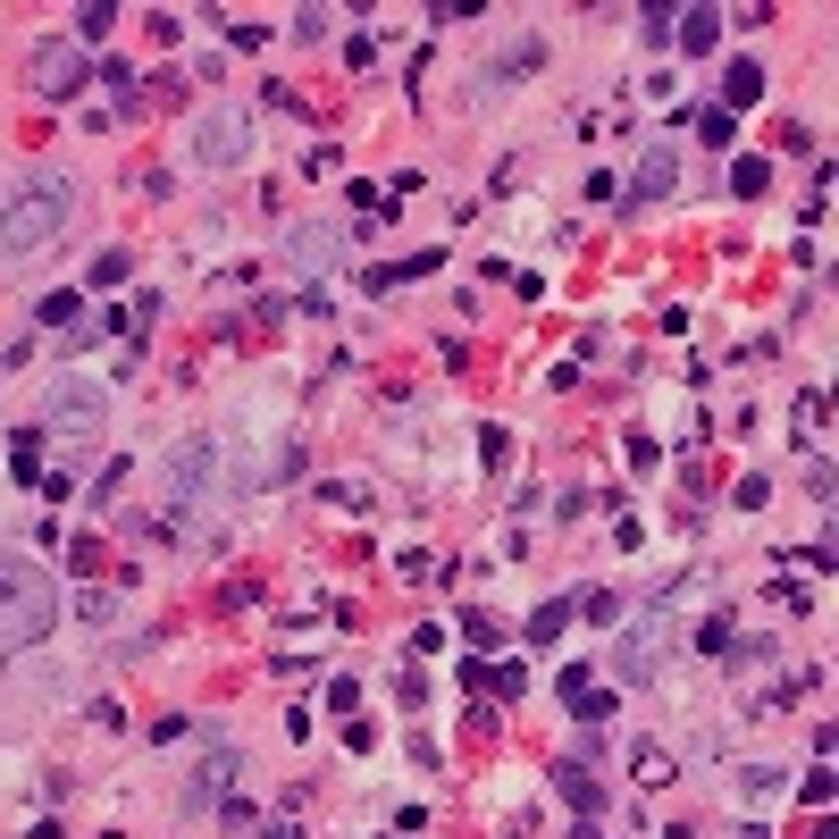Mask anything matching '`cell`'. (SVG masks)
<instances>
[{
	"instance_id": "cb8c5ba5",
	"label": "cell",
	"mask_w": 839,
	"mask_h": 839,
	"mask_svg": "<svg viewBox=\"0 0 839 839\" xmlns=\"http://www.w3.org/2000/svg\"><path fill=\"white\" fill-rule=\"evenodd\" d=\"M696 647H705V655H739V630H730V622H705V630H696Z\"/></svg>"
},
{
	"instance_id": "e0dca14e",
	"label": "cell",
	"mask_w": 839,
	"mask_h": 839,
	"mask_svg": "<svg viewBox=\"0 0 839 839\" xmlns=\"http://www.w3.org/2000/svg\"><path fill=\"white\" fill-rule=\"evenodd\" d=\"M563 630H571V597H554V604H537V613H529V638H537V647H546V638H563Z\"/></svg>"
},
{
	"instance_id": "603a6c76",
	"label": "cell",
	"mask_w": 839,
	"mask_h": 839,
	"mask_svg": "<svg viewBox=\"0 0 839 839\" xmlns=\"http://www.w3.org/2000/svg\"><path fill=\"white\" fill-rule=\"evenodd\" d=\"M696 135H705V144H730V135H739V118H730V110H705V118H696Z\"/></svg>"
},
{
	"instance_id": "ba28073f",
	"label": "cell",
	"mask_w": 839,
	"mask_h": 839,
	"mask_svg": "<svg viewBox=\"0 0 839 839\" xmlns=\"http://www.w3.org/2000/svg\"><path fill=\"white\" fill-rule=\"evenodd\" d=\"M243 151H252V110H236V101L193 126V160L202 168H243Z\"/></svg>"
},
{
	"instance_id": "ac0fdd59",
	"label": "cell",
	"mask_w": 839,
	"mask_h": 839,
	"mask_svg": "<svg viewBox=\"0 0 839 839\" xmlns=\"http://www.w3.org/2000/svg\"><path fill=\"white\" fill-rule=\"evenodd\" d=\"M9 470H18V479H34V487H43V429H25L18 445H9Z\"/></svg>"
},
{
	"instance_id": "44dd1931",
	"label": "cell",
	"mask_w": 839,
	"mask_h": 839,
	"mask_svg": "<svg viewBox=\"0 0 839 839\" xmlns=\"http://www.w3.org/2000/svg\"><path fill=\"white\" fill-rule=\"evenodd\" d=\"M110 25H118V9H110V0H93V9H76V43H101Z\"/></svg>"
},
{
	"instance_id": "f1b7e54d",
	"label": "cell",
	"mask_w": 839,
	"mask_h": 839,
	"mask_svg": "<svg viewBox=\"0 0 839 839\" xmlns=\"http://www.w3.org/2000/svg\"><path fill=\"white\" fill-rule=\"evenodd\" d=\"M571 839H604V823H579V831H571Z\"/></svg>"
},
{
	"instance_id": "277c9868",
	"label": "cell",
	"mask_w": 839,
	"mask_h": 839,
	"mask_svg": "<svg viewBox=\"0 0 839 839\" xmlns=\"http://www.w3.org/2000/svg\"><path fill=\"white\" fill-rule=\"evenodd\" d=\"M25 84H34V101H76L93 84V50L76 43V34H43L34 59H25Z\"/></svg>"
},
{
	"instance_id": "30bf717a",
	"label": "cell",
	"mask_w": 839,
	"mask_h": 839,
	"mask_svg": "<svg viewBox=\"0 0 839 839\" xmlns=\"http://www.w3.org/2000/svg\"><path fill=\"white\" fill-rule=\"evenodd\" d=\"M671 185H680V151L647 144V151H638V185H630V202H655V193H671Z\"/></svg>"
},
{
	"instance_id": "6da1fadb",
	"label": "cell",
	"mask_w": 839,
	"mask_h": 839,
	"mask_svg": "<svg viewBox=\"0 0 839 839\" xmlns=\"http://www.w3.org/2000/svg\"><path fill=\"white\" fill-rule=\"evenodd\" d=\"M68 211H76V185L59 177V168H34V177H18V193L0 202V269L43 261L50 243L68 236Z\"/></svg>"
},
{
	"instance_id": "9a60e30c",
	"label": "cell",
	"mask_w": 839,
	"mask_h": 839,
	"mask_svg": "<svg viewBox=\"0 0 839 839\" xmlns=\"http://www.w3.org/2000/svg\"><path fill=\"white\" fill-rule=\"evenodd\" d=\"M630 781H647V790H664V781H671L664 739H630Z\"/></svg>"
},
{
	"instance_id": "83f0119b",
	"label": "cell",
	"mask_w": 839,
	"mask_h": 839,
	"mask_svg": "<svg viewBox=\"0 0 839 839\" xmlns=\"http://www.w3.org/2000/svg\"><path fill=\"white\" fill-rule=\"evenodd\" d=\"M487 689H496V696H521L529 680H521V664H496V671H487Z\"/></svg>"
},
{
	"instance_id": "3957f363",
	"label": "cell",
	"mask_w": 839,
	"mask_h": 839,
	"mask_svg": "<svg viewBox=\"0 0 839 839\" xmlns=\"http://www.w3.org/2000/svg\"><path fill=\"white\" fill-rule=\"evenodd\" d=\"M101 429H110V395H101V378H84V370L50 378V395H43V436L84 445V436H101Z\"/></svg>"
},
{
	"instance_id": "7a4b0ae2",
	"label": "cell",
	"mask_w": 839,
	"mask_h": 839,
	"mask_svg": "<svg viewBox=\"0 0 839 839\" xmlns=\"http://www.w3.org/2000/svg\"><path fill=\"white\" fill-rule=\"evenodd\" d=\"M50 622H59L50 571L34 563V554H0V647L9 655L34 647V638H50Z\"/></svg>"
},
{
	"instance_id": "8992f818",
	"label": "cell",
	"mask_w": 839,
	"mask_h": 839,
	"mask_svg": "<svg viewBox=\"0 0 839 839\" xmlns=\"http://www.w3.org/2000/svg\"><path fill=\"white\" fill-rule=\"evenodd\" d=\"M236 772H243V747L227 739V730H211V756H202L193 781H185V815H218V806L236 797Z\"/></svg>"
},
{
	"instance_id": "4316f807",
	"label": "cell",
	"mask_w": 839,
	"mask_h": 839,
	"mask_svg": "<svg viewBox=\"0 0 839 839\" xmlns=\"http://www.w3.org/2000/svg\"><path fill=\"white\" fill-rule=\"evenodd\" d=\"M218 823H227V831H252L261 815H252V797H227V806H218Z\"/></svg>"
},
{
	"instance_id": "52a82bcc",
	"label": "cell",
	"mask_w": 839,
	"mask_h": 839,
	"mask_svg": "<svg viewBox=\"0 0 839 839\" xmlns=\"http://www.w3.org/2000/svg\"><path fill=\"white\" fill-rule=\"evenodd\" d=\"M655 671H664V613H638L613 638V680L622 689H655Z\"/></svg>"
},
{
	"instance_id": "2e32d148",
	"label": "cell",
	"mask_w": 839,
	"mask_h": 839,
	"mask_svg": "<svg viewBox=\"0 0 839 839\" xmlns=\"http://www.w3.org/2000/svg\"><path fill=\"white\" fill-rule=\"evenodd\" d=\"M34 319H43V328H76V319H84V294H43V303H34Z\"/></svg>"
},
{
	"instance_id": "5bb4252c",
	"label": "cell",
	"mask_w": 839,
	"mask_h": 839,
	"mask_svg": "<svg viewBox=\"0 0 839 839\" xmlns=\"http://www.w3.org/2000/svg\"><path fill=\"white\" fill-rule=\"evenodd\" d=\"M671 34H680V50H714L722 43V18H714V9H680Z\"/></svg>"
},
{
	"instance_id": "5b68a950",
	"label": "cell",
	"mask_w": 839,
	"mask_h": 839,
	"mask_svg": "<svg viewBox=\"0 0 839 839\" xmlns=\"http://www.w3.org/2000/svg\"><path fill=\"white\" fill-rule=\"evenodd\" d=\"M211 487H218V436H185V445L168 454V512L185 521V512L211 496Z\"/></svg>"
},
{
	"instance_id": "4fadbf2b",
	"label": "cell",
	"mask_w": 839,
	"mask_h": 839,
	"mask_svg": "<svg viewBox=\"0 0 839 839\" xmlns=\"http://www.w3.org/2000/svg\"><path fill=\"white\" fill-rule=\"evenodd\" d=\"M294 470H303V445L286 436V445H269V454L243 470V487H277V479H294Z\"/></svg>"
},
{
	"instance_id": "9c48e42d",
	"label": "cell",
	"mask_w": 839,
	"mask_h": 839,
	"mask_svg": "<svg viewBox=\"0 0 839 839\" xmlns=\"http://www.w3.org/2000/svg\"><path fill=\"white\" fill-rule=\"evenodd\" d=\"M554 797H563L579 823H597V815H604V781L579 764V756H563V764H554Z\"/></svg>"
},
{
	"instance_id": "f546056e",
	"label": "cell",
	"mask_w": 839,
	"mask_h": 839,
	"mask_svg": "<svg viewBox=\"0 0 839 839\" xmlns=\"http://www.w3.org/2000/svg\"><path fill=\"white\" fill-rule=\"evenodd\" d=\"M0 671H9V647H0Z\"/></svg>"
},
{
	"instance_id": "d4e9b609",
	"label": "cell",
	"mask_w": 839,
	"mask_h": 839,
	"mask_svg": "<svg viewBox=\"0 0 839 839\" xmlns=\"http://www.w3.org/2000/svg\"><path fill=\"white\" fill-rule=\"evenodd\" d=\"M529 68H537V43H512V50L496 59V84H503V76H529Z\"/></svg>"
},
{
	"instance_id": "ffe728a7",
	"label": "cell",
	"mask_w": 839,
	"mask_h": 839,
	"mask_svg": "<svg viewBox=\"0 0 839 839\" xmlns=\"http://www.w3.org/2000/svg\"><path fill=\"white\" fill-rule=\"evenodd\" d=\"M101 84L118 93V110H135V93H144V76L126 68V59H101Z\"/></svg>"
},
{
	"instance_id": "7402d4cb",
	"label": "cell",
	"mask_w": 839,
	"mask_h": 839,
	"mask_svg": "<svg viewBox=\"0 0 839 839\" xmlns=\"http://www.w3.org/2000/svg\"><path fill=\"white\" fill-rule=\"evenodd\" d=\"M764 185H772L764 160H730V193H764Z\"/></svg>"
},
{
	"instance_id": "7c38bea8",
	"label": "cell",
	"mask_w": 839,
	"mask_h": 839,
	"mask_svg": "<svg viewBox=\"0 0 839 839\" xmlns=\"http://www.w3.org/2000/svg\"><path fill=\"white\" fill-rule=\"evenodd\" d=\"M756 93H764V68H756V59H730V68H722V101H714V110L739 118V110H756Z\"/></svg>"
},
{
	"instance_id": "484cf974",
	"label": "cell",
	"mask_w": 839,
	"mask_h": 839,
	"mask_svg": "<svg viewBox=\"0 0 839 839\" xmlns=\"http://www.w3.org/2000/svg\"><path fill=\"white\" fill-rule=\"evenodd\" d=\"M462 638H470V655L496 647V622H487V613H462Z\"/></svg>"
},
{
	"instance_id": "d6986e66",
	"label": "cell",
	"mask_w": 839,
	"mask_h": 839,
	"mask_svg": "<svg viewBox=\"0 0 839 839\" xmlns=\"http://www.w3.org/2000/svg\"><path fill=\"white\" fill-rule=\"evenodd\" d=\"M790 429H797V454H806V445H823V395H797Z\"/></svg>"
},
{
	"instance_id": "8fae6325",
	"label": "cell",
	"mask_w": 839,
	"mask_h": 839,
	"mask_svg": "<svg viewBox=\"0 0 839 839\" xmlns=\"http://www.w3.org/2000/svg\"><path fill=\"white\" fill-rule=\"evenodd\" d=\"M336 243H344V236L311 218V227H294V236H286V261H294V269H328V261H336Z\"/></svg>"
}]
</instances>
